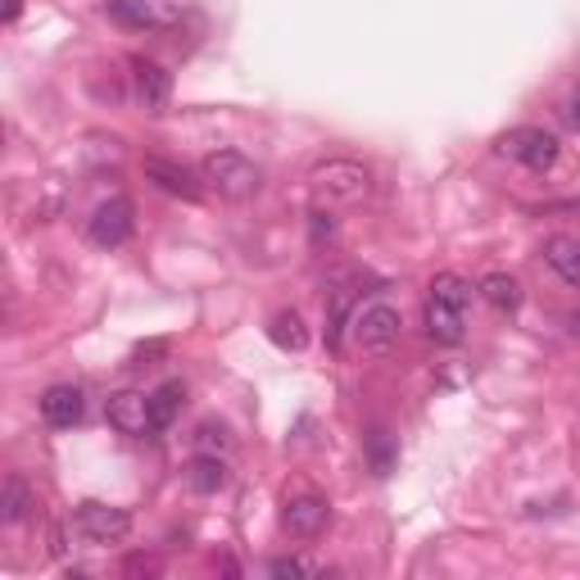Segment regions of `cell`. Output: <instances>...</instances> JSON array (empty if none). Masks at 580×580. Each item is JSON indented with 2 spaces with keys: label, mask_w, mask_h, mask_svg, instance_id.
<instances>
[{
  "label": "cell",
  "mask_w": 580,
  "mask_h": 580,
  "mask_svg": "<svg viewBox=\"0 0 580 580\" xmlns=\"http://www.w3.org/2000/svg\"><path fill=\"white\" fill-rule=\"evenodd\" d=\"M182 476H186V486H191L195 494H218V490H227V463H222V453H195Z\"/></svg>",
  "instance_id": "15"
},
{
  "label": "cell",
  "mask_w": 580,
  "mask_h": 580,
  "mask_svg": "<svg viewBox=\"0 0 580 580\" xmlns=\"http://www.w3.org/2000/svg\"><path fill=\"white\" fill-rule=\"evenodd\" d=\"M73 531L87 544H123L132 536V513L114 508V503H100V499H82L73 508Z\"/></svg>",
  "instance_id": "5"
},
{
  "label": "cell",
  "mask_w": 580,
  "mask_h": 580,
  "mask_svg": "<svg viewBox=\"0 0 580 580\" xmlns=\"http://www.w3.org/2000/svg\"><path fill=\"white\" fill-rule=\"evenodd\" d=\"M544 263L553 268V276H558L563 286L580 291V236H571V232L549 236L544 241Z\"/></svg>",
  "instance_id": "13"
},
{
  "label": "cell",
  "mask_w": 580,
  "mask_h": 580,
  "mask_svg": "<svg viewBox=\"0 0 580 580\" xmlns=\"http://www.w3.org/2000/svg\"><path fill=\"white\" fill-rule=\"evenodd\" d=\"M399 332H403V318H399V309L390 305V299H368V305L349 318V336H355V345L372 359L390 355V349L399 345Z\"/></svg>",
  "instance_id": "4"
},
{
  "label": "cell",
  "mask_w": 580,
  "mask_h": 580,
  "mask_svg": "<svg viewBox=\"0 0 580 580\" xmlns=\"http://www.w3.org/2000/svg\"><path fill=\"white\" fill-rule=\"evenodd\" d=\"M18 18V0H10V5H5V23H14Z\"/></svg>",
  "instance_id": "26"
},
{
  "label": "cell",
  "mask_w": 580,
  "mask_h": 580,
  "mask_svg": "<svg viewBox=\"0 0 580 580\" xmlns=\"http://www.w3.org/2000/svg\"><path fill=\"white\" fill-rule=\"evenodd\" d=\"M499 150L508 159H517L521 168L549 172L553 164H558V155H563V141L553 137V132H544V128H513V132L499 137Z\"/></svg>",
  "instance_id": "6"
},
{
  "label": "cell",
  "mask_w": 580,
  "mask_h": 580,
  "mask_svg": "<svg viewBox=\"0 0 580 580\" xmlns=\"http://www.w3.org/2000/svg\"><path fill=\"white\" fill-rule=\"evenodd\" d=\"M390 463H395V449H390L386 431H376L372 436V467H376V476H390Z\"/></svg>",
  "instance_id": "22"
},
{
  "label": "cell",
  "mask_w": 580,
  "mask_h": 580,
  "mask_svg": "<svg viewBox=\"0 0 580 580\" xmlns=\"http://www.w3.org/2000/svg\"><path fill=\"white\" fill-rule=\"evenodd\" d=\"M105 417L118 436H128V440H150L155 436V417H150V395L141 390H118L109 395L105 403Z\"/></svg>",
  "instance_id": "8"
},
{
  "label": "cell",
  "mask_w": 580,
  "mask_h": 580,
  "mask_svg": "<svg viewBox=\"0 0 580 580\" xmlns=\"http://www.w3.org/2000/svg\"><path fill=\"white\" fill-rule=\"evenodd\" d=\"M558 118L567 123V128H576V132H580V95L563 100V109H558Z\"/></svg>",
  "instance_id": "24"
},
{
  "label": "cell",
  "mask_w": 580,
  "mask_h": 580,
  "mask_svg": "<svg viewBox=\"0 0 580 580\" xmlns=\"http://www.w3.org/2000/svg\"><path fill=\"white\" fill-rule=\"evenodd\" d=\"M141 168H145V182H155L164 195H178V199H186V205H195L199 195H205V186H199V178L186 168V164H178V159H164V155H145L141 159Z\"/></svg>",
  "instance_id": "9"
},
{
  "label": "cell",
  "mask_w": 580,
  "mask_h": 580,
  "mask_svg": "<svg viewBox=\"0 0 580 580\" xmlns=\"http://www.w3.org/2000/svg\"><path fill=\"white\" fill-rule=\"evenodd\" d=\"M105 14L118 23V28H132V33L159 28L164 23V14L155 10V0H105Z\"/></svg>",
  "instance_id": "16"
},
{
  "label": "cell",
  "mask_w": 580,
  "mask_h": 580,
  "mask_svg": "<svg viewBox=\"0 0 580 580\" xmlns=\"http://www.w3.org/2000/svg\"><path fill=\"white\" fill-rule=\"evenodd\" d=\"M309 227H313V241H318V245L336 236V218L326 214V209H313V222H309Z\"/></svg>",
  "instance_id": "23"
},
{
  "label": "cell",
  "mask_w": 580,
  "mask_h": 580,
  "mask_svg": "<svg viewBox=\"0 0 580 580\" xmlns=\"http://www.w3.org/2000/svg\"><path fill=\"white\" fill-rule=\"evenodd\" d=\"M268 340L276 349H286V355H305V349H309V326H305V318H299L295 309H282L268 322Z\"/></svg>",
  "instance_id": "18"
},
{
  "label": "cell",
  "mask_w": 580,
  "mask_h": 580,
  "mask_svg": "<svg viewBox=\"0 0 580 580\" xmlns=\"http://www.w3.org/2000/svg\"><path fill=\"white\" fill-rule=\"evenodd\" d=\"M326 521H332V508H326V499H318V494H295L282 503V531L295 540L322 536Z\"/></svg>",
  "instance_id": "10"
},
{
  "label": "cell",
  "mask_w": 580,
  "mask_h": 580,
  "mask_svg": "<svg viewBox=\"0 0 580 580\" xmlns=\"http://www.w3.org/2000/svg\"><path fill=\"white\" fill-rule=\"evenodd\" d=\"M199 178H205L222 199H232V205H245V199H255L263 191V164H255L241 150H214L199 164Z\"/></svg>",
  "instance_id": "2"
},
{
  "label": "cell",
  "mask_w": 580,
  "mask_h": 580,
  "mask_svg": "<svg viewBox=\"0 0 580 580\" xmlns=\"http://www.w3.org/2000/svg\"><path fill=\"white\" fill-rule=\"evenodd\" d=\"M132 232H137V209H132V199H123V195L105 199V205H95V214H91V222H87V236H91V245H100V249L128 245Z\"/></svg>",
  "instance_id": "7"
},
{
  "label": "cell",
  "mask_w": 580,
  "mask_h": 580,
  "mask_svg": "<svg viewBox=\"0 0 580 580\" xmlns=\"http://www.w3.org/2000/svg\"><path fill=\"white\" fill-rule=\"evenodd\" d=\"M132 78H137V100L150 114H164L172 100V73L155 60H132Z\"/></svg>",
  "instance_id": "12"
},
{
  "label": "cell",
  "mask_w": 580,
  "mask_h": 580,
  "mask_svg": "<svg viewBox=\"0 0 580 580\" xmlns=\"http://www.w3.org/2000/svg\"><path fill=\"white\" fill-rule=\"evenodd\" d=\"M37 513V494L23 476H5V490H0V521L5 526H18Z\"/></svg>",
  "instance_id": "17"
},
{
  "label": "cell",
  "mask_w": 580,
  "mask_h": 580,
  "mask_svg": "<svg viewBox=\"0 0 580 580\" xmlns=\"http://www.w3.org/2000/svg\"><path fill=\"white\" fill-rule=\"evenodd\" d=\"M186 409V386L182 382H164L150 390V417H155V436L168 431L172 422H178V413Z\"/></svg>",
  "instance_id": "19"
},
{
  "label": "cell",
  "mask_w": 580,
  "mask_h": 580,
  "mask_svg": "<svg viewBox=\"0 0 580 580\" xmlns=\"http://www.w3.org/2000/svg\"><path fill=\"white\" fill-rule=\"evenodd\" d=\"M467 305H472V286L459 272H436L426 286V305H422V326L440 349H453L467 340Z\"/></svg>",
  "instance_id": "1"
},
{
  "label": "cell",
  "mask_w": 580,
  "mask_h": 580,
  "mask_svg": "<svg viewBox=\"0 0 580 580\" xmlns=\"http://www.w3.org/2000/svg\"><path fill=\"white\" fill-rule=\"evenodd\" d=\"M563 326H567V332L580 340V309H567V313H563Z\"/></svg>",
  "instance_id": "25"
},
{
  "label": "cell",
  "mask_w": 580,
  "mask_h": 580,
  "mask_svg": "<svg viewBox=\"0 0 580 580\" xmlns=\"http://www.w3.org/2000/svg\"><path fill=\"white\" fill-rule=\"evenodd\" d=\"M82 413H87V395L78 390V386H46V395H41V422L46 426H55V431H73V426L82 422Z\"/></svg>",
  "instance_id": "11"
},
{
  "label": "cell",
  "mask_w": 580,
  "mask_h": 580,
  "mask_svg": "<svg viewBox=\"0 0 580 580\" xmlns=\"http://www.w3.org/2000/svg\"><path fill=\"white\" fill-rule=\"evenodd\" d=\"M309 186L322 205H340V209H355L372 195V172L359 159H322L309 172Z\"/></svg>",
  "instance_id": "3"
},
{
  "label": "cell",
  "mask_w": 580,
  "mask_h": 580,
  "mask_svg": "<svg viewBox=\"0 0 580 580\" xmlns=\"http://www.w3.org/2000/svg\"><path fill=\"white\" fill-rule=\"evenodd\" d=\"M268 576H305V580H318V576H326V567L313 563V558H299V553H286V558H272L268 563Z\"/></svg>",
  "instance_id": "21"
},
{
  "label": "cell",
  "mask_w": 580,
  "mask_h": 580,
  "mask_svg": "<svg viewBox=\"0 0 580 580\" xmlns=\"http://www.w3.org/2000/svg\"><path fill=\"white\" fill-rule=\"evenodd\" d=\"M476 295H481L486 305H490L494 313H503V318L517 313L521 299H526V295H521V282H517V276H508V272H486L481 286H476Z\"/></svg>",
  "instance_id": "14"
},
{
  "label": "cell",
  "mask_w": 580,
  "mask_h": 580,
  "mask_svg": "<svg viewBox=\"0 0 580 580\" xmlns=\"http://www.w3.org/2000/svg\"><path fill=\"white\" fill-rule=\"evenodd\" d=\"M191 444H195V453H227V449H232V436H227L222 422H199Z\"/></svg>",
  "instance_id": "20"
}]
</instances>
